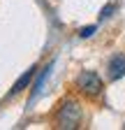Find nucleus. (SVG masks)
<instances>
[{
	"label": "nucleus",
	"instance_id": "nucleus-1",
	"mask_svg": "<svg viewBox=\"0 0 125 130\" xmlns=\"http://www.w3.org/2000/svg\"><path fill=\"white\" fill-rule=\"evenodd\" d=\"M81 123V107L76 100H65L58 111H56V125L58 128H67V130H74L79 128Z\"/></svg>",
	"mask_w": 125,
	"mask_h": 130
},
{
	"label": "nucleus",
	"instance_id": "nucleus-2",
	"mask_svg": "<svg viewBox=\"0 0 125 130\" xmlns=\"http://www.w3.org/2000/svg\"><path fill=\"white\" fill-rule=\"evenodd\" d=\"M76 88H79L84 95H88V98H95V95L102 93V79H100L97 72L86 70V72H81L79 77H76Z\"/></svg>",
	"mask_w": 125,
	"mask_h": 130
},
{
	"label": "nucleus",
	"instance_id": "nucleus-3",
	"mask_svg": "<svg viewBox=\"0 0 125 130\" xmlns=\"http://www.w3.org/2000/svg\"><path fill=\"white\" fill-rule=\"evenodd\" d=\"M37 74V65H30V68L14 81V86H12V91H9V98H14V95H19V93H23L28 86H30V81H33V77Z\"/></svg>",
	"mask_w": 125,
	"mask_h": 130
},
{
	"label": "nucleus",
	"instance_id": "nucleus-4",
	"mask_svg": "<svg viewBox=\"0 0 125 130\" xmlns=\"http://www.w3.org/2000/svg\"><path fill=\"white\" fill-rule=\"evenodd\" d=\"M107 70H109V79H111V81L125 77V56H123V54L114 56L111 60H109V68H107Z\"/></svg>",
	"mask_w": 125,
	"mask_h": 130
},
{
	"label": "nucleus",
	"instance_id": "nucleus-5",
	"mask_svg": "<svg viewBox=\"0 0 125 130\" xmlns=\"http://www.w3.org/2000/svg\"><path fill=\"white\" fill-rule=\"evenodd\" d=\"M93 32H95V26H86V28L79 30V35H81V37H90Z\"/></svg>",
	"mask_w": 125,
	"mask_h": 130
},
{
	"label": "nucleus",
	"instance_id": "nucleus-6",
	"mask_svg": "<svg viewBox=\"0 0 125 130\" xmlns=\"http://www.w3.org/2000/svg\"><path fill=\"white\" fill-rule=\"evenodd\" d=\"M111 12H114V5H107V7L102 9V14H100V19H107V16H111Z\"/></svg>",
	"mask_w": 125,
	"mask_h": 130
}]
</instances>
